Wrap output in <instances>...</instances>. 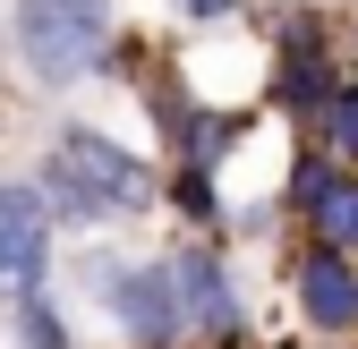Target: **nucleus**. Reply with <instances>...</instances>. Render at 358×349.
<instances>
[{
	"label": "nucleus",
	"mask_w": 358,
	"mask_h": 349,
	"mask_svg": "<svg viewBox=\"0 0 358 349\" xmlns=\"http://www.w3.org/2000/svg\"><path fill=\"white\" fill-rule=\"evenodd\" d=\"M17 60L34 85H77L94 77L103 52H111V0H17Z\"/></svg>",
	"instance_id": "obj_2"
},
{
	"label": "nucleus",
	"mask_w": 358,
	"mask_h": 349,
	"mask_svg": "<svg viewBox=\"0 0 358 349\" xmlns=\"http://www.w3.org/2000/svg\"><path fill=\"white\" fill-rule=\"evenodd\" d=\"M162 265H171V290H179L188 332H213V341L239 332V290H231V273H222L213 247H179V255H162Z\"/></svg>",
	"instance_id": "obj_5"
},
{
	"label": "nucleus",
	"mask_w": 358,
	"mask_h": 349,
	"mask_svg": "<svg viewBox=\"0 0 358 349\" xmlns=\"http://www.w3.org/2000/svg\"><path fill=\"white\" fill-rule=\"evenodd\" d=\"M179 17H196V26H222V17H239V0H171Z\"/></svg>",
	"instance_id": "obj_11"
},
{
	"label": "nucleus",
	"mask_w": 358,
	"mask_h": 349,
	"mask_svg": "<svg viewBox=\"0 0 358 349\" xmlns=\"http://www.w3.org/2000/svg\"><path fill=\"white\" fill-rule=\"evenodd\" d=\"M299 315L316 332H350L358 324V255H341L324 239L299 255Z\"/></svg>",
	"instance_id": "obj_6"
},
{
	"label": "nucleus",
	"mask_w": 358,
	"mask_h": 349,
	"mask_svg": "<svg viewBox=\"0 0 358 349\" xmlns=\"http://www.w3.org/2000/svg\"><path fill=\"white\" fill-rule=\"evenodd\" d=\"M103 281V307H111V324L137 341V349H179L188 341V315H179V290H171V265H111V273H94Z\"/></svg>",
	"instance_id": "obj_3"
},
{
	"label": "nucleus",
	"mask_w": 358,
	"mask_h": 349,
	"mask_svg": "<svg viewBox=\"0 0 358 349\" xmlns=\"http://www.w3.org/2000/svg\"><path fill=\"white\" fill-rule=\"evenodd\" d=\"M17 341H26V349H69V324L52 315V298H43V290L17 298Z\"/></svg>",
	"instance_id": "obj_10"
},
{
	"label": "nucleus",
	"mask_w": 358,
	"mask_h": 349,
	"mask_svg": "<svg viewBox=\"0 0 358 349\" xmlns=\"http://www.w3.org/2000/svg\"><path fill=\"white\" fill-rule=\"evenodd\" d=\"M299 213L316 222L324 247L358 255V170H341V162H307V170H299Z\"/></svg>",
	"instance_id": "obj_7"
},
{
	"label": "nucleus",
	"mask_w": 358,
	"mask_h": 349,
	"mask_svg": "<svg viewBox=\"0 0 358 349\" xmlns=\"http://www.w3.org/2000/svg\"><path fill=\"white\" fill-rule=\"evenodd\" d=\"M222 349H231V341H222Z\"/></svg>",
	"instance_id": "obj_12"
},
{
	"label": "nucleus",
	"mask_w": 358,
	"mask_h": 349,
	"mask_svg": "<svg viewBox=\"0 0 358 349\" xmlns=\"http://www.w3.org/2000/svg\"><path fill=\"white\" fill-rule=\"evenodd\" d=\"M273 85H282V103H299V111H324V103L341 94V77L324 68V52H316V43H307V34H290V52H282Z\"/></svg>",
	"instance_id": "obj_8"
},
{
	"label": "nucleus",
	"mask_w": 358,
	"mask_h": 349,
	"mask_svg": "<svg viewBox=\"0 0 358 349\" xmlns=\"http://www.w3.org/2000/svg\"><path fill=\"white\" fill-rule=\"evenodd\" d=\"M52 196L9 179L0 188V298H34L43 290V265H52Z\"/></svg>",
	"instance_id": "obj_4"
},
{
	"label": "nucleus",
	"mask_w": 358,
	"mask_h": 349,
	"mask_svg": "<svg viewBox=\"0 0 358 349\" xmlns=\"http://www.w3.org/2000/svg\"><path fill=\"white\" fill-rule=\"evenodd\" d=\"M316 128H324V154L350 170V162H358V85H341V94L316 111Z\"/></svg>",
	"instance_id": "obj_9"
},
{
	"label": "nucleus",
	"mask_w": 358,
	"mask_h": 349,
	"mask_svg": "<svg viewBox=\"0 0 358 349\" xmlns=\"http://www.w3.org/2000/svg\"><path fill=\"white\" fill-rule=\"evenodd\" d=\"M43 196L69 222H120V213L154 205V170H145V154H128L103 128H60L52 162H43Z\"/></svg>",
	"instance_id": "obj_1"
}]
</instances>
